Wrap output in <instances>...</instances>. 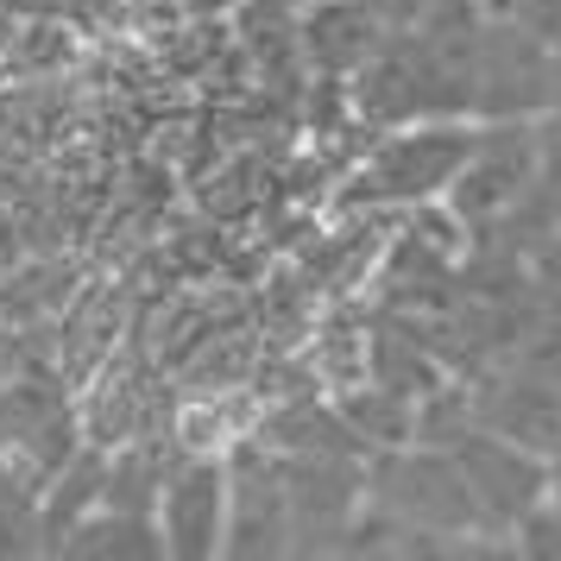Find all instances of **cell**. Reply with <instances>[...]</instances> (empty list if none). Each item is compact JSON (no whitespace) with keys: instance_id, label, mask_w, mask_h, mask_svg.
Wrapping results in <instances>:
<instances>
[{"instance_id":"cell-1","label":"cell","mask_w":561,"mask_h":561,"mask_svg":"<svg viewBox=\"0 0 561 561\" xmlns=\"http://www.w3.org/2000/svg\"><path fill=\"white\" fill-rule=\"evenodd\" d=\"M467 146H473V121H455V114L379 127L354 158H347V171L334 178L322 208L404 215V208H416V203H442V190L455 183Z\"/></svg>"},{"instance_id":"cell-2","label":"cell","mask_w":561,"mask_h":561,"mask_svg":"<svg viewBox=\"0 0 561 561\" xmlns=\"http://www.w3.org/2000/svg\"><path fill=\"white\" fill-rule=\"evenodd\" d=\"M366 505L385 511L404 530L430 536L442 556H511L505 542L485 530L480 505L467 499V480L448 460V448H430V442L366 455Z\"/></svg>"},{"instance_id":"cell-3","label":"cell","mask_w":561,"mask_h":561,"mask_svg":"<svg viewBox=\"0 0 561 561\" xmlns=\"http://www.w3.org/2000/svg\"><path fill=\"white\" fill-rule=\"evenodd\" d=\"M542 178V121H473V146L460 158L442 203L467 233L499 228Z\"/></svg>"},{"instance_id":"cell-4","label":"cell","mask_w":561,"mask_h":561,"mask_svg":"<svg viewBox=\"0 0 561 561\" xmlns=\"http://www.w3.org/2000/svg\"><path fill=\"white\" fill-rule=\"evenodd\" d=\"M77 391L57 373H20L0 385V473L45 492L77 455Z\"/></svg>"},{"instance_id":"cell-5","label":"cell","mask_w":561,"mask_h":561,"mask_svg":"<svg viewBox=\"0 0 561 561\" xmlns=\"http://www.w3.org/2000/svg\"><path fill=\"white\" fill-rule=\"evenodd\" d=\"M556 107V45L517 20L480 13L473 38V121H542Z\"/></svg>"},{"instance_id":"cell-6","label":"cell","mask_w":561,"mask_h":561,"mask_svg":"<svg viewBox=\"0 0 561 561\" xmlns=\"http://www.w3.org/2000/svg\"><path fill=\"white\" fill-rule=\"evenodd\" d=\"M164 416H171V379L146 354V341L127 329V341L77 385V430L95 448H121L133 435L164 430Z\"/></svg>"},{"instance_id":"cell-7","label":"cell","mask_w":561,"mask_h":561,"mask_svg":"<svg viewBox=\"0 0 561 561\" xmlns=\"http://www.w3.org/2000/svg\"><path fill=\"white\" fill-rule=\"evenodd\" d=\"M228 517H221V556L228 561H284L290 556V505L272 448L240 435L228 455Z\"/></svg>"},{"instance_id":"cell-8","label":"cell","mask_w":561,"mask_h":561,"mask_svg":"<svg viewBox=\"0 0 561 561\" xmlns=\"http://www.w3.org/2000/svg\"><path fill=\"white\" fill-rule=\"evenodd\" d=\"M448 460L460 467L467 499L480 505L485 530L499 536V542H505L511 524L549 492V460L530 455V448H517V442H505V435H492V430H460L455 442H448Z\"/></svg>"},{"instance_id":"cell-9","label":"cell","mask_w":561,"mask_h":561,"mask_svg":"<svg viewBox=\"0 0 561 561\" xmlns=\"http://www.w3.org/2000/svg\"><path fill=\"white\" fill-rule=\"evenodd\" d=\"M467 391H473V430H492L530 448V455L556 460L561 448V379L536 373V366H517V359H499V366H480L467 373Z\"/></svg>"},{"instance_id":"cell-10","label":"cell","mask_w":561,"mask_h":561,"mask_svg":"<svg viewBox=\"0 0 561 561\" xmlns=\"http://www.w3.org/2000/svg\"><path fill=\"white\" fill-rule=\"evenodd\" d=\"M272 460L290 505V556H341V536L366 499V460Z\"/></svg>"},{"instance_id":"cell-11","label":"cell","mask_w":561,"mask_h":561,"mask_svg":"<svg viewBox=\"0 0 561 561\" xmlns=\"http://www.w3.org/2000/svg\"><path fill=\"white\" fill-rule=\"evenodd\" d=\"M221 517H228V467H221V455H178L152 505L164 556L215 561L221 556Z\"/></svg>"},{"instance_id":"cell-12","label":"cell","mask_w":561,"mask_h":561,"mask_svg":"<svg viewBox=\"0 0 561 561\" xmlns=\"http://www.w3.org/2000/svg\"><path fill=\"white\" fill-rule=\"evenodd\" d=\"M385 26L359 7V0H309L297 7V57H304L309 77H329V82H347L379 51Z\"/></svg>"},{"instance_id":"cell-13","label":"cell","mask_w":561,"mask_h":561,"mask_svg":"<svg viewBox=\"0 0 561 561\" xmlns=\"http://www.w3.org/2000/svg\"><path fill=\"white\" fill-rule=\"evenodd\" d=\"M51 556H64V561H158L164 542H158V524L146 511L95 505L89 517H77L70 530L57 536Z\"/></svg>"},{"instance_id":"cell-14","label":"cell","mask_w":561,"mask_h":561,"mask_svg":"<svg viewBox=\"0 0 561 561\" xmlns=\"http://www.w3.org/2000/svg\"><path fill=\"white\" fill-rule=\"evenodd\" d=\"M329 398H334V410H341V423L366 442V455H379V448H404L410 430H416V404L398 398V391H385V385H373V379L341 385V391H329Z\"/></svg>"},{"instance_id":"cell-15","label":"cell","mask_w":561,"mask_h":561,"mask_svg":"<svg viewBox=\"0 0 561 561\" xmlns=\"http://www.w3.org/2000/svg\"><path fill=\"white\" fill-rule=\"evenodd\" d=\"M359 7H366L385 32H410V26H423L442 0H359Z\"/></svg>"},{"instance_id":"cell-16","label":"cell","mask_w":561,"mask_h":561,"mask_svg":"<svg viewBox=\"0 0 561 561\" xmlns=\"http://www.w3.org/2000/svg\"><path fill=\"white\" fill-rule=\"evenodd\" d=\"M549 499L561 505V460H549Z\"/></svg>"},{"instance_id":"cell-17","label":"cell","mask_w":561,"mask_h":561,"mask_svg":"<svg viewBox=\"0 0 561 561\" xmlns=\"http://www.w3.org/2000/svg\"><path fill=\"white\" fill-rule=\"evenodd\" d=\"M233 0H203V13H228Z\"/></svg>"},{"instance_id":"cell-18","label":"cell","mask_w":561,"mask_h":561,"mask_svg":"<svg viewBox=\"0 0 561 561\" xmlns=\"http://www.w3.org/2000/svg\"><path fill=\"white\" fill-rule=\"evenodd\" d=\"M290 7H309V0H290Z\"/></svg>"}]
</instances>
